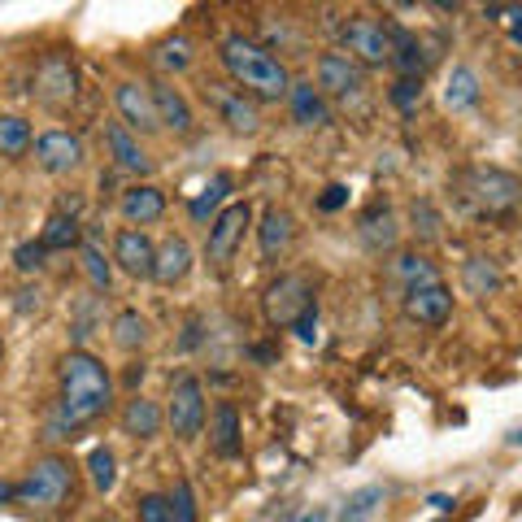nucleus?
<instances>
[{
    "label": "nucleus",
    "mask_w": 522,
    "mask_h": 522,
    "mask_svg": "<svg viewBox=\"0 0 522 522\" xmlns=\"http://www.w3.org/2000/svg\"><path fill=\"white\" fill-rule=\"evenodd\" d=\"M362 240L370 248H392L396 244V222L388 214V205H370L362 214Z\"/></svg>",
    "instance_id": "30"
},
{
    "label": "nucleus",
    "mask_w": 522,
    "mask_h": 522,
    "mask_svg": "<svg viewBox=\"0 0 522 522\" xmlns=\"http://www.w3.org/2000/svg\"><path fill=\"white\" fill-rule=\"evenodd\" d=\"M227 192H231V174H214V183H209V188L188 205V214H192L196 222H214V218L222 214L218 205L227 201Z\"/></svg>",
    "instance_id": "32"
},
{
    "label": "nucleus",
    "mask_w": 522,
    "mask_h": 522,
    "mask_svg": "<svg viewBox=\"0 0 522 522\" xmlns=\"http://www.w3.org/2000/svg\"><path fill=\"white\" fill-rule=\"evenodd\" d=\"M388 31H392V70H396V79H422V70H427V48H422L414 40V31H405V27H392L388 22Z\"/></svg>",
    "instance_id": "24"
},
{
    "label": "nucleus",
    "mask_w": 522,
    "mask_h": 522,
    "mask_svg": "<svg viewBox=\"0 0 522 522\" xmlns=\"http://www.w3.org/2000/svg\"><path fill=\"white\" fill-rule=\"evenodd\" d=\"M114 344L122 353H135V348L148 344V318L140 309H118L114 314Z\"/></svg>",
    "instance_id": "28"
},
{
    "label": "nucleus",
    "mask_w": 522,
    "mask_h": 522,
    "mask_svg": "<svg viewBox=\"0 0 522 522\" xmlns=\"http://www.w3.org/2000/svg\"><path fill=\"white\" fill-rule=\"evenodd\" d=\"M292 240H296V222H292L288 209H266V214H261V227H257L261 257H266V261H279V257L292 248Z\"/></svg>",
    "instance_id": "21"
},
{
    "label": "nucleus",
    "mask_w": 522,
    "mask_h": 522,
    "mask_svg": "<svg viewBox=\"0 0 522 522\" xmlns=\"http://www.w3.org/2000/svg\"><path fill=\"white\" fill-rule=\"evenodd\" d=\"M44 253H48L44 244H35V240H27V244H18V248H14V266L22 270V275H35V270L44 266Z\"/></svg>",
    "instance_id": "39"
},
{
    "label": "nucleus",
    "mask_w": 522,
    "mask_h": 522,
    "mask_svg": "<svg viewBox=\"0 0 522 522\" xmlns=\"http://www.w3.org/2000/svg\"><path fill=\"white\" fill-rule=\"evenodd\" d=\"M405 314L422 322V327H444L453 314V292L444 288V279L440 283H427V288H414V292H405Z\"/></svg>",
    "instance_id": "15"
},
{
    "label": "nucleus",
    "mask_w": 522,
    "mask_h": 522,
    "mask_svg": "<svg viewBox=\"0 0 522 522\" xmlns=\"http://www.w3.org/2000/svg\"><path fill=\"white\" fill-rule=\"evenodd\" d=\"M292 331H296V335H301V340H305V344H314V340H318V309H309V314H305L301 322H296V327H292Z\"/></svg>",
    "instance_id": "42"
},
{
    "label": "nucleus",
    "mask_w": 522,
    "mask_h": 522,
    "mask_svg": "<svg viewBox=\"0 0 522 522\" xmlns=\"http://www.w3.org/2000/svg\"><path fill=\"white\" fill-rule=\"evenodd\" d=\"M83 140L70 131H44L40 140H35V161H40V170L48 174H70L83 166Z\"/></svg>",
    "instance_id": "13"
},
{
    "label": "nucleus",
    "mask_w": 522,
    "mask_h": 522,
    "mask_svg": "<svg viewBox=\"0 0 522 522\" xmlns=\"http://www.w3.org/2000/svg\"><path fill=\"white\" fill-rule=\"evenodd\" d=\"M431 509H440V514H449V509H453V496H444V492H435L431 496V501H427Z\"/></svg>",
    "instance_id": "45"
},
{
    "label": "nucleus",
    "mask_w": 522,
    "mask_h": 522,
    "mask_svg": "<svg viewBox=\"0 0 522 522\" xmlns=\"http://www.w3.org/2000/svg\"><path fill=\"white\" fill-rule=\"evenodd\" d=\"M296 522H327V514H322V509H314V514H305V518H296Z\"/></svg>",
    "instance_id": "48"
},
{
    "label": "nucleus",
    "mask_w": 522,
    "mask_h": 522,
    "mask_svg": "<svg viewBox=\"0 0 522 522\" xmlns=\"http://www.w3.org/2000/svg\"><path fill=\"white\" fill-rule=\"evenodd\" d=\"M196 344H201V322H188V335H183V348H196Z\"/></svg>",
    "instance_id": "44"
},
{
    "label": "nucleus",
    "mask_w": 522,
    "mask_h": 522,
    "mask_svg": "<svg viewBox=\"0 0 522 522\" xmlns=\"http://www.w3.org/2000/svg\"><path fill=\"white\" fill-rule=\"evenodd\" d=\"M209 449L218 457H235L244 449V418L235 401H218L214 414H209Z\"/></svg>",
    "instance_id": "17"
},
{
    "label": "nucleus",
    "mask_w": 522,
    "mask_h": 522,
    "mask_svg": "<svg viewBox=\"0 0 522 522\" xmlns=\"http://www.w3.org/2000/svg\"><path fill=\"white\" fill-rule=\"evenodd\" d=\"M105 144H109V153H114V161L122 170H131V174H153V157L144 153V144H140V135H131L122 122H105Z\"/></svg>",
    "instance_id": "20"
},
{
    "label": "nucleus",
    "mask_w": 522,
    "mask_h": 522,
    "mask_svg": "<svg viewBox=\"0 0 522 522\" xmlns=\"http://www.w3.org/2000/svg\"><path fill=\"white\" fill-rule=\"evenodd\" d=\"M170 505H174V514H179V522H196V496H192V488H188V479L174 483Z\"/></svg>",
    "instance_id": "40"
},
{
    "label": "nucleus",
    "mask_w": 522,
    "mask_h": 522,
    "mask_svg": "<svg viewBox=\"0 0 522 522\" xmlns=\"http://www.w3.org/2000/svg\"><path fill=\"white\" fill-rule=\"evenodd\" d=\"M0 501H18V483H5V479H0Z\"/></svg>",
    "instance_id": "46"
},
{
    "label": "nucleus",
    "mask_w": 522,
    "mask_h": 522,
    "mask_svg": "<svg viewBox=\"0 0 522 522\" xmlns=\"http://www.w3.org/2000/svg\"><path fill=\"white\" fill-rule=\"evenodd\" d=\"M457 188H462L466 205L475 209V214H483V218L514 214L518 201H522L518 174H509V170H501V166H470L462 179H457Z\"/></svg>",
    "instance_id": "4"
},
{
    "label": "nucleus",
    "mask_w": 522,
    "mask_h": 522,
    "mask_svg": "<svg viewBox=\"0 0 522 522\" xmlns=\"http://www.w3.org/2000/svg\"><path fill=\"white\" fill-rule=\"evenodd\" d=\"M74 96H79V70H74V57L53 48L35 61V101L44 109H66Z\"/></svg>",
    "instance_id": "7"
},
{
    "label": "nucleus",
    "mask_w": 522,
    "mask_h": 522,
    "mask_svg": "<svg viewBox=\"0 0 522 522\" xmlns=\"http://www.w3.org/2000/svg\"><path fill=\"white\" fill-rule=\"evenodd\" d=\"M344 201H348V188H344V183H331V188L318 196V209H322V214H335Z\"/></svg>",
    "instance_id": "41"
},
{
    "label": "nucleus",
    "mask_w": 522,
    "mask_h": 522,
    "mask_svg": "<svg viewBox=\"0 0 522 522\" xmlns=\"http://www.w3.org/2000/svg\"><path fill=\"white\" fill-rule=\"evenodd\" d=\"M140 522H179V514H174L170 496L148 492V496H140Z\"/></svg>",
    "instance_id": "38"
},
{
    "label": "nucleus",
    "mask_w": 522,
    "mask_h": 522,
    "mask_svg": "<svg viewBox=\"0 0 522 522\" xmlns=\"http://www.w3.org/2000/svg\"><path fill=\"white\" fill-rule=\"evenodd\" d=\"M83 275H87V283H92L96 292H109V283H114V266L105 261V253H101V244L96 240H83Z\"/></svg>",
    "instance_id": "34"
},
{
    "label": "nucleus",
    "mask_w": 522,
    "mask_h": 522,
    "mask_svg": "<svg viewBox=\"0 0 522 522\" xmlns=\"http://www.w3.org/2000/svg\"><path fill=\"white\" fill-rule=\"evenodd\" d=\"M153 61H157V70H166V74H183L192 66V40L188 35H170V40H161L153 48Z\"/></svg>",
    "instance_id": "31"
},
{
    "label": "nucleus",
    "mask_w": 522,
    "mask_h": 522,
    "mask_svg": "<svg viewBox=\"0 0 522 522\" xmlns=\"http://www.w3.org/2000/svg\"><path fill=\"white\" fill-rule=\"evenodd\" d=\"M318 92L322 96H362L366 92V70L357 66L348 53H322L318 57Z\"/></svg>",
    "instance_id": "12"
},
{
    "label": "nucleus",
    "mask_w": 522,
    "mask_h": 522,
    "mask_svg": "<svg viewBox=\"0 0 522 522\" xmlns=\"http://www.w3.org/2000/svg\"><path fill=\"white\" fill-rule=\"evenodd\" d=\"M201 96H205V105L214 109V114L227 122L235 135H253V131H261V109H257V101H253L248 92H240L235 83L209 79V83H201Z\"/></svg>",
    "instance_id": "9"
},
{
    "label": "nucleus",
    "mask_w": 522,
    "mask_h": 522,
    "mask_svg": "<svg viewBox=\"0 0 522 522\" xmlns=\"http://www.w3.org/2000/svg\"><path fill=\"white\" fill-rule=\"evenodd\" d=\"M388 101L401 109L405 118L418 114V105H422V79H396V83L388 87Z\"/></svg>",
    "instance_id": "37"
},
{
    "label": "nucleus",
    "mask_w": 522,
    "mask_h": 522,
    "mask_svg": "<svg viewBox=\"0 0 522 522\" xmlns=\"http://www.w3.org/2000/svg\"><path fill=\"white\" fill-rule=\"evenodd\" d=\"M148 87H153V101H157L161 127L174 131V135H192V131H196V114H192L188 96H183L170 79H157V83H148Z\"/></svg>",
    "instance_id": "16"
},
{
    "label": "nucleus",
    "mask_w": 522,
    "mask_h": 522,
    "mask_svg": "<svg viewBox=\"0 0 522 522\" xmlns=\"http://www.w3.org/2000/svg\"><path fill=\"white\" fill-rule=\"evenodd\" d=\"M74 492H79V470H74V462L66 453H44L22 475L18 505L40 509V514H57V509L74 505Z\"/></svg>",
    "instance_id": "3"
},
{
    "label": "nucleus",
    "mask_w": 522,
    "mask_h": 522,
    "mask_svg": "<svg viewBox=\"0 0 522 522\" xmlns=\"http://www.w3.org/2000/svg\"><path fill=\"white\" fill-rule=\"evenodd\" d=\"M209 418L205 409V383L196 375H179L170 388V405H166V422L174 431V440H196Z\"/></svg>",
    "instance_id": "8"
},
{
    "label": "nucleus",
    "mask_w": 522,
    "mask_h": 522,
    "mask_svg": "<svg viewBox=\"0 0 522 522\" xmlns=\"http://www.w3.org/2000/svg\"><path fill=\"white\" fill-rule=\"evenodd\" d=\"M261 309H266V322L279 331H292L309 309H318V296H314V283L305 275H279L275 283L261 296Z\"/></svg>",
    "instance_id": "5"
},
{
    "label": "nucleus",
    "mask_w": 522,
    "mask_h": 522,
    "mask_svg": "<svg viewBox=\"0 0 522 522\" xmlns=\"http://www.w3.org/2000/svg\"><path fill=\"white\" fill-rule=\"evenodd\" d=\"M501 14L509 18V35L522 44V9H501Z\"/></svg>",
    "instance_id": "43"
},
{
    "label": "nucleus",
    "mask_w": 522,
    "mask_h": 522,
    "mask_svg": "<svg viewBox=\"0 0 522 522\" xmlns=\"http://www.w3.org/2000/svg\"><path fill=\"white\" fill-rule=\"evenodd\" d=\"M118 209H122V218H127L131 227L144 231L148 222H157L161 214H166V192H161L157 183H135V188L122 192Z\"/></svg>",
    "instance_id": "18"
},
{
    "label": "nucleus",
    "mask_w": 522,
    "mask_h": 522,
    "mask_svg": "<svg viewBox=\"0 0 522 522\" xmlns=\"http://www.w3.org/2000/svg\"><path fill=\"white\" fill-rule=\"evenodd\" d=\"M444 101H449V109H466L479 101V79L470 66H453L449 74V87H444Z\"/></svg>",
    "instance_id": "33"
},
{
    "label": "nucleus",
    "mask_w": 522,
    "mask_h": 522,
    "mask_svg": "<svg viewBox=\"0 0 522 522\" xmlns=\"http://www.w3.org/2000/svg\"><path fill=\"white\" fill-rule=\"evenodd\" d=\"M31 144H35V135H31V122H27V118L0 114V157L18 161V157H27Z\"/></svg>",
    "instance_id": "27"
},
{
    "label": "nucleus",
    "mask_w": 522,
    "mask_h": 522,
    "mask_svg": "<svg viewBox=\"0 0 522 522\" xmlns=\"http://www.w3.org/2000/svg\"><path fill=\"white\" fill-rule=\"evenodd\" d=\"M0 362H5V340H0Z\"/></svg>",
    "instance_id": "49"
},
{
    "label": "nucleus",
    "mask_w": 522,
    "mask_h": 522,
    "mask_svg": "<svg viewBox=\"0 0 522 522\" xmlns=\"http://www.w3.org/2000/svg\"><path fill=\"white\" fill-rule=\"evenodd\" d=\"M114 261L127 270L131 279H153V266H157V244L148 240L140 227H127L118 231L114 240Z\"/></svg>",
    "instance_id": "14"
},
{
    "label": "nucleus",
    "mask_w": 522,
    "mask_h": 522,
    "mask_svg": "<svg viewBox=\"0 0 522 522\" xmlns=\"http://www.w3.org/2000/svg\"><path fill=\"white\" fill-rule=\"evenodd\" d=\"M122 431L131 435V440H153V435L166 427V414H161V405L157 401H148V396H131L127 405H122Z\"/></svg>",
    "instance_id": "22"
},
{
    "label": "nucleus",
    "mask_w": 522,
    "mask_h": 522,
    "mask_svg": "<svg viewBox=\"0 0 522 522\" xmlns=\"http://www.w3.org/2000/svg\"><path fill=\"white\" fill-rule=\"evenodd\" d=\"M462 283H466L470 296H488V292L501 288V266H496L492 257H470L462 266Z\"/></svg>",
    "instance_id": "29"
},
{
    "label": "nucleus",
    "mask_w": 522,
    "mask_h": 522,
    "mask_svg": "<svg viewBox=\"0 0 522 522\" xmlns=\"http://www.w3.org/2000/svg\"><path fill=\"white\" fill-rule=\"evenodd\" d=\"M87 475H92V488L96 492H114V483H118L114 453H109V449H92V453H87Z\"/></svg>",
    "instance_id": "36"
},
{
    "label": "nucleus",
    "mask_w": 522,
    "mask_h": 522,
    "mask_svg": "<svg viewBox=\"0 0 522 522\" xmlns=\"http://www.w3.org/2000/svg\"><path fill=\"white\" fill-rule=\"evenodd\" d=\"M392 279L401 283V292H414V288H427V283H440V270L422 253H401L392 261Z\"/></svg>",
    "instance_id": "26"
},
{
    "label": "nucleus",
    "mask_w": 522,
    "mask_h": 522,
    "mask_svg": "<svg viewBox=\"0 0 522 522\" xmlns=\"http://www.w3.org/2000/svg\"><path fill=\"white\" fill-rule=\"evenodd\" d=\"M344 48L348 57L357 61L362 70H379V66H392V31L388 22L370 18V14H353L344 22Z\"/></svg>",
    "instance_id": "6"
},
{
    "label": "nucleus",
    "mask_w": 522,
    "mask_h": 522,
    "mask_svg": "<svg viewBox=\"0 0 522 522\" xmlns=\"http://www.w3.org/2000/svg\"><path fill=\"white\" fill-rule=\"evenodd\" d=\"M288 105H292V118L301 122V127H309V131L331 127V105H327V96H322L314 83H292Z\"/></svg>",
    "instance_id": "23"
},
{
    "label": "nucleus",
    "mask_w": 522,
    "mask_h": 522,
    "mask_svg": "<svg viewBox=\"0 0 522 522\" xmlns=\"http://www.w3.org/2000/svg\"><path fill=\"white\" fill-rule=\"evenodd\" d=\"M253 222V209H248L244 201H235V205H227L222 214L209 222V244H205V253H209V261L222 270L227 261L235 257V248H240V240H244V227Z\"/></svg>",
    "instance_id": "11"
},
{
    "label": "nucleus",
    "mask_w": 522,
    "mask_h": 522,
    "mask_svg": "<svg viewBox=\"0 0 522 522\" xmlns=\"http://www.w3.org/2000/svg\"><path fill=\"white\" fill-rule=\"evenodd\" d=\"M140 379H144V362H135V366H131V375H127V383H140Z\"/></svg>",
    "instance_id": "47"
},
{
    "label": "nucleus",
    "mask_w": 522,
    "mask_h": 522,
    "mask_svg": "<svg viewBox=\"0 0 522 522\" xmlns=\"http://www.w3.org/2000/svg\"><path fill=\"white\" fill-rule=\"evenodd\" d=\"M218 61L227 70V79L248 92L253 101H283L292 92V79H288V66L270 53L266 44L248 40L244 31H227L218 40Z\"/></svg>",
    "instance_id": "2"
},
{
    "label": "nucleus",
    "mask_w": 522,
    "mask_h": 522,
    "mask_svg": "<svg viewBox=\"0 0 522 522\" xmlns=\"http://www.w3.org/2000/svg\"><path fill=\"white\" fill-rule=\"evenodd\" d=\"M114 105L122 114V127L131 135H153L161 131V114H157V101H153V87L140 83V79H118L114 83Z\"/></svg>",
    "instance_id": "10"
},
{
    "label": "nucleus",
    "mask_w": 522,
    "mask_h": 522,
    "mask_svg": "<svg viewBox=\"0 0 522 522\" xmlns=\"http://www.w3.org/2000/svg\"><path fill=\"white\" fill-rule=\"evenodd\" d=\"M192 270V244L183 240V235H166V240L157 244V266H153V283L161 288H174V283H183Z\"/></svg>",
    "instance_id": "19"
},
{
    "label": "nucleus",
    "mask_w": 522,
    "mask_h": 522,
    "mask_svg": "<svg viewBox=\"0 0 522 522\" xmlns=\"http://www.w3.org/2000/svg\"><path fill=\"white\" fill-rule=\"evenodd\" d=\"M57 383H61V409L48 422V440H66L79 427H92L96 418L109 414L114 405V379H109L105 362L87 348H70L57 362Z\"/></svg>",
    "instance_id": "1"
},
{
    "label": "nucleus",
    "mask_w": 522,
    "mask_h": 522,
    "mask_svg": "<svg viewBox=\"0 0 522 522\" xmlns=\"http://www.w3.org/2000/svg\"><path fill=\"white\" fill-rule=\"evenodd\" d=\"M379 505H383V488H362V492H353V496L344 501L340 522H370Z\"/></svg>",
    "instance_id": "35"
},
{
    "label": "nucleus",
    "mask_w": 522,
    "mask_h": 522,
    "mask_svg": "<svg viewBox=\"0 0 522 522\" xmlns=\"http://www.w3.org/2000/svg\"><path fill=\"white\" fill-rule=\"evenodd\" d=\"M83 227H79V218L66 214V209H57L53 218L44 222V235H40V244L48 248V253H70V248H83Z\"/></svg>",
    "instance_id": "25"
}]
</instances>
